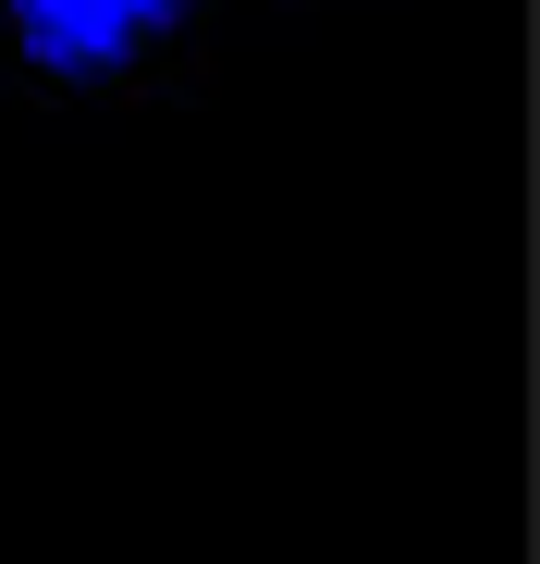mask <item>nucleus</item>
I'll return each instance as SVG.
<instances>
[{"label": "nucleus", "instance_id": "nucleus-1", "mask_svg": "<svg viewBox=\"0 0 540 564\" xmlns=\"http://www.w3.org/2000/svg\"><path fill=\"white\" fill-rule=\"evenodd\" d=\"M0 25H13V50L62 86H111L136 74L172 25H185V0H0Z\"/></svg>", "mask_w": 540, "mask_h": 564}]
</instances>
